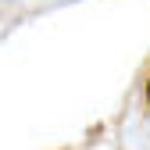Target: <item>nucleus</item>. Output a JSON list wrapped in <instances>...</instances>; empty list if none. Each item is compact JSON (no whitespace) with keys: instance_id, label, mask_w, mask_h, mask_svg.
<instances>
[{"instance_id":"obj_1","label":"nucleus","mask_w":150,"mask_h":150,"mask_svg":"<svg viewBox=\"0 0 150 150\" xmlns=\"http://www.w3.org/2000/svg\"><path fill=\"white\" fill-rule=\"evenodd\" d=\"M146 104H150V82H146Z\"/></svg>"}]
</instances>
